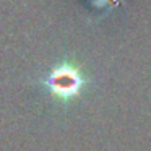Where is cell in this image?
I'll return each mask as SVG.
<instances>
[{"label": "cell", "mask_w": 151, "mask_h": 151, "mask_svg": "<svg viewBox=\"0 0 151 151\" xmlns=\"http://www.w3.org/2000/svg\"><path fill=\"white\" fill-rule=\"evenodd\" d=\"M83 83H85V80H83L80 70L68 63H63V65L54 68L46 80V85L49 86L50 93L62 101H68V99L75 98L80 93V89L83 88Z\"/></svg>", "instance_id": "obj_1"}]
</instances>
